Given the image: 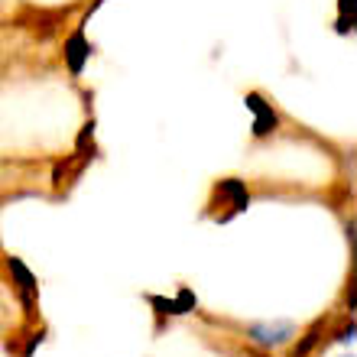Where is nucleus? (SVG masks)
<instances>
[{
  "label": "nucleus",
  "mask_w": 357,
  "mask_h": 357,
  "mask_svg": "<svg viewBox=\"0 0 357 357\" xmlns=\"http://www.w3.org/2000/svg\"><path fill=\"white\" fill-rule=\"evenodd\" d=\"M299 335L296 321L289 319H273V321H257V325H247V338L260 344V348H280V344H289L292 338Z\"/></svg>",
  "instance_id": "f257e3e1"
},
{
  "label": "nucleus",
  "mask_w": 357,
  "mask_h": 357,
  "mask_svg": "<svg viewBox=\"0 0 357 357\" xmlns=\"http://www.w3.org/2000/svg\"><path fill=\"white\" fill-rule=\"evenodd\" d=\"M247 111L254 114V123H250V133L254 137H270V133H276V127H280V114H276V107H273L270 101H266L260 91H250L244 98Z\"/></svg>",
  "instance_id": "f03ea898"
},
{
  "label": "nucleus",
  "mask_w": 357,
  "mask_h": 357,
  "mask_svg": "<svg viewBox=\"0 0 357 357\" xmlns=\"http://www.w3.org/2000/svg\"><path fill=\"white\" fill-rule=\"evenodd\" d=\"M62 56H66V66L72 75H82V68L88 66V56H91V46H88L85 39V29L78 26L72 36L66 39V46H62Z\"/></svg>",
  "instance_id": "7ed1b4c3"
},
{
  "label": "nucleus",
  "mask_w": 357,
  "mask_h": 357,
  "mask_svg": "<svg viewBox=\"0 0 357 357\" xmlns=\"http://www.w3.org/2000/svg\"><path fill=\"white\" fill-rule=\"evenodd\" d=\"M218 198H227V205H231V218L237 215V211H244L247 202H250V195H247V185L241 182V178H225V182H218Z\"/></svg>",
  "instance_id": "20e7f679"
},
{
  "label": "nucleus",
  "mask_w": 357,
  "mask_h": 357,
  "mask_svg": "<svg viewBox=\"0 0 357 357\" xmlns=\"http://www.w3.org/2000/svg\"><path fill=\"white\" fill-rule=\"evenodd\" d=\"M7 266H10V273L17 276V289L23 292V302H26V309H29V305H33V296H36V276L29 273V266L23 264L20 257H10Z\"/></svg>",
  "instance_id": "39448f33"
},
{
  "label": "nucleus",
  "mask_w": 357,
  "mask_h": 357,
  "mask_svg": "<svg viewBox=\"0 0 357 357\" xmlns=\"http://www.w3.org/2000/svg\"><path fill=\"white\" fill-rule=\"evenodd\" d=\"M341 36H348L354 29V0H338V26H335Z\"/></svg>",
  "instance_id": "423d86ee"
},
{
  "label": "nucleus",
  "mask_w": 357,
  "mask_h": 357,
  "mask_svg": "<svg viewBox=\"0 0 357 357\" xmlns=\"http://www.w3.org/2000/svg\"><path fill=\"white\" fill-rule=\"evenodd\" d=\"M338 341L341 344H354V321H348V328L338 335Z\"/></svg>",
  "instance_id": "0eeeda50"
},
{
  "label": "nucleus",
  "mask_w": 357,
  "mask_h": 357,
  "mask_svg": "<svg viewBox=\"0 0 357 357\" xmlns=\"http://www.w3.org/2000/svg\"><path fill=\"white\" fill-rule=\"evenodd\" d=\"M344 357H354V354H344Z\"/></svg>",
  "instance_id": "6e6552de"
}]
</instances>
